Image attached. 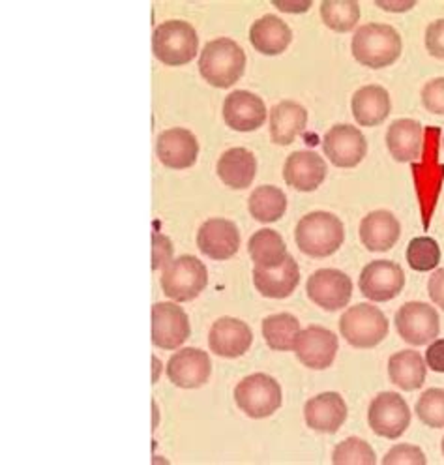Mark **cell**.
<instances>
[{"label":"cell","mask_w":444,"mask_h":465,"mask_svg":"<svg viewBox=\"0 0 444 465\" xmlns=\"http://www.w3.org/2000/svg\"><path fill=\"white\" fill-rule=\"evenodd\" d=\"M321 17L336 33H349L360 21V5L357 0H322Z\"/></svg>","instance_id":"d6a6232c"},{"label":"cell","mask_w":444,"mask_h":465,"mask_svg":"<svg viewBox=\"0 0 444 465\" xmlns=\"http://www.w3.org/2000/svg\"><path fill=\"white\" fill-rule=\"evenodd\" d=\"M417 415L429 428H444V391H426L417 403Z\"/></svg>","instance_id":"d590c367"},{"label":"cell","mask_w":444,"mask_h":465,"mask_svg":"<svg viewBox=\"0 0 444 465\" xmlns=\"http://www.w3.org/2000/svg\"><path fill=\"white\" fill-rule=\"evenodd\" d=\"M234 401L250 419H266L280 410L281 389L274 377L253 373L236 385Z\"/></svg>","instance_id":"52a82bcc"},{"label":"cell","mask_w":444,"mask_h":465,"mask_svg":"<svg viewBox=\"0 0 444 465\" xmlns=\"http://www.w3.org/2000/svg\"><path fill=\"white\" fill-rule=\"evenodd\" d=\"M299 319L291 313L269 315L262 322V336L266 345L274 351H294L296 340L301 334Z\"/></svg>","instance_id":"4dcf8cb0"},{"label":"cell","mask_w":444,"mask_h":465,"mask_svg":"<svg viewBox=\"0 0 444 465\" xmlns=\"http://www.w3.org/2000/svg\"><path fill=\"white\" fill-rule=\"evenodd\" d=\"M306 293L310 301L329 312L341 310L352 297V280L336 269H321L308 280Z\"/></svg>","instance_id":"8fae6325"},{"label":"cell","mask_w":444,"mask_h":465,"mask_svg":"<svg viewBox=\"0 0 444 465\" xmlns=\"http://www.w3.org/2000/svg\"><path fill=\"white\" fill-rule=\"evenodd\" d=\"M370 428L387 440H398L410 424V410L398 392H380L368 410Z\"/></svg>","instance_id":"ba28073f"},{"label":"cell","mask_w":444,"mask_h":465,"mask_svg":"<svg viewBox=\"0 0 444 465\" xmlns=\"http://www.w3.org/2000/svg\"><path fill=\"white\" fill-rule=\"evenodd\" d=\"M253 341L252 329L234 317H222L212 325L209 334L211 351L223 359H236L250 351Z\"/></svg>","instance_id":"e0dca14e"},{"label":"cell","mask_w":444,"mask_h":465,"mask_svg":"<svg viewBox=\"0 0 444 465\" xmlns=\"http://www.w3.org/2000/svg\"><path fill=\"white\" fill-rule=\"evenodd\" d=\"M401 36L390 25L368 23L354 33L350 51L362 66L380 70L392 66L401 54Z\"/></svg>","instance_id":"6da1fadb"},{"label":"cell","mask_w":444,"mask_h":465,"mask_svg":"<svg viewBox=\"0 0 444 465\" xmlns=\"http://www.w3.org/2000/svg\"><path fill=\"white\" fill-rule=\"evenodd\" d=\"M426 47L431 56L444 58V19H437L428 26Z\"/></svg>","instance_id":"ab89813d"},{"label":"cell","mask_w":444,"mask_h":465,"mask_svg":"<svg viewBox=\"0 0 444 465\" xmlns=\"http://www.w3.org/2000/svg\"><path fill=\"white\" fill-rule=\"evenodd\" d=\"M246 53L231 38H218L204 45L199 58V72L216 89H229L244 75Z\"/></svg>","instance_id":"7a4b0ae2"},{"label":"cell","mask_w":444,"mask_h":465,"mask_svg":"<svg viewBox=\"0 0 444 465\" xmlns=\"http://www.w3.org/2000/svg\"><path fill=\"white\" fill-rule=\"evenodd\" d=\"M440 449H442V456H444V438H442V443H440Z\"/></svg>","instance_id":"f6af8a7d"},{"label":"cell","mask_w":444,"mask_h":465,"mask_svg":"<svg viewBox=\"0 0 444 465\" xmlns=\"http://www.w3.org/2000/svg\"><path fill=\"white\" fill-rule=\"evenodd\" d=\"M426 454L414 445H398L389 450V454L382 458L384 465H426Z\"/></svg>","instance_id":"8d00e7d4"},{"label":"cell","mask_w":444,"mask_h":465,"mask_svg":"<svg viewBox=\"0 0 444 465\" xmlns=\"http://www.w3.org/2000/svg\"><path fill=\"white\" fill-rule=\"evenodd\" d=\"M294 239L302 253L315 259L331 257L341 248L345 229L341 220L331 213H310L296 225Z\"/></svg>","instance_id":"3957f363"},{"label":"cell","mask_w":444,"mask_h":465,"mask_svg":"<svg viewBox=\"0 0 444 465\" xmlns=\"http://www.w3.org/2000/svg\"><path fill=\"white\" fill-rule=\"evenodd\" d=\"M220 181L232 190H246L257 174V160L246 149L225 151L218 162Z\"/></svg>","instance_id":"4316f807"},{"label":"cell","mask_w":444,"mask_h":465,"mask_svg":"<svg viewBox=\"0 0 444 465\" xmlns=\"http://www.w3.org/2000/svg\"><path fill=\"white\" fill-rule=\"evenodd\" d=\"M428 364L424 357L412 349H405L390 357L389 361V375L390 381L401 391H419L426 381Z\"/></svg>","instance_id":"f1b7e54d"},{"label":"cell","mask_w":444,"mask_h":465,"mask_svg":"<svg viewBox=\"0 0 444 465\" xmlns=\"http://www.w3.org/2000/svg\"><path fill=\"white\" fill-rule=\"evenodd\" d=\"M338 336L319 325H311L301 331L294 345L299 361L311 370H327L332 366L338 353Z\"/></svg>","instance_id":"5bb4252c"},{"label":"cell","mask_w":444,"mask_h":465,"mask_svg":"<svg viewBox=\"0 0 444 465\" xmlns=\"http://www.w3.org/2000/svg\"><path fill=\"white\" fill-rule=\"evenodd\" d=\"M426 364L437 373H444V340L433 341L426 351Z\"/></svg>","instance_id":"60d3db41"},{"label":"cell","mask_w":444,"mask_h":465,"mask_svg":"<svg viewBox=\"0 0 444 465\" xmlns=\"http://www.w3.org/2000/svg\"><path fill=\"white\" fill-rule=\"evenodd\" d=\"M156 154L169 169H188L197 162L199 143L190 130L171 128L160 134Z\"/></svg>","instance_id":"ffe728a7"},{"label":"cell","mask_w":444,"mask_h":465,"mask_svg":"<svg viewBox=\"0 0 444 465\" xmlns=\"http://www.w3.org/2000/svg\"><path fill=\"white\" fill-rule=\"evenodd\" d=\"M409 267L417 272L435 271L440 263V248L431 237H419L407 246Z\"/></svg>","instance_id":"836d02e7"},{"label":"cell","mask_w":444,"mask_h":465,"mask_svg":"<svg viewBox=\"0 0 444 465\" xmlns=\"http://www.w3.org/2000/svg\"><path fill=\"white\" fill-rule=\"evenodd\" d=\"M199 250L214 261H227L241 248V232L225 218L206 220L197 232Z\"/></svg>","instance_id":"2e32d148"},{"label":"cell","mask_w":444,"mask_h":465,"mask_svg":"<svg viewBox=\"0 0 444 465\" xmlns=\"http://www.w3.org/2000/svg\"><path fill=\"white\" fill-rule=\"evenodd\" d=\"M301 282V271L294 257L287 255L283 263L274 269H253V283L259 293L266 299H287L292 295Z\"/></svg>","instance_id":"7402d4cb"},{"label":"cell","mask_w":444,"mask_h":465,"mask_svg":"<svg viewBox=\"0 0 444 465\" xmlns=\"http://www.w3.org/2000/svg\"><path fill=\"white\" fill-rule=\"evenodd\" d=\"M422 102L428 111L444 114V77L431 79L422 91Z\"/></svg>","instance_id":"74e56055"},{"label":"cell","mask_w":444,"mask_h":465,"mask_svg":"<svg viewBox=\"0 0 444 465\" xmlns=\"http://www.w3.org/2000/svg\"><path fill=\"white\" fill-rule=\"evenodd\" d=\"M248 252L255 267H262V269L280 267L285 261V257L289 255L281 235L274 229L257 231L248 242Z\"/></svg>","instance_id":"f546056e"},{"label":"cell","mask_w":444,"mask_h":465,"mask_svg":"<svg viewBox=\"0 0 444 465\" xmlns=\"http://www.w3.org/2000/svg\"><path fill=\"white\" fill-rule=\"evenodd\" d=\"M190 338V319L174 302H158L153 306V343L156 347L179 349Z\"/></svg>","instance_id":"4fadbf2b"},{"label":"cell","mask_w":444,"mask_h":465,"mask_svg":"<svg viewBox=\"0 0 444 465\" xmlns=\"http://www.w3.org/2000/svg\"><path fill=\"white\" fill-rule=\"evenodd\" d=\"M306 424L321 433H336L347 420V403L338 392H322L304 405Z\"/></svg>","instance_id":"44dd1931"},{"label":"cell","mask_w":444,"mask_h":465,"mask_svg":"<svg viewBox=\"0 0 444 465\" xmlns=\"http://www.w3.org/2000/svg\"><path fill=\"white\" fill-rule=\"evenodd\" d=\"M212 362L204 351L195 347L181 349L167 364L169 381L181 389H199L211 380Z\"/></svg>","instance_id":"9a60e30c"},{"label":"cell","mask_w":444,"mask_h":465,"mask_svg":"<svg viewBox=\"0 0 444 465\" xmlns=\"http://www.w3.org/2000/svg\"><path fill=\"white\" fill-rule=\"evenodd\" d=\"M401 235L398 218L389 211H373L360 223V241L370 252H389Z\"/></svg>","instance_id":"cb8c5ba5"},{"label":"cell","mask_w":444,"mask_h":465,"mask_svg":"<svg viewBox=\"0 0 444 465\" xmlns=\"http://www.w3.org/2000/svg\"><path fill=\"white\" fill-rule=\"evenodd\" d=\"M173 255V244L165 235L154 232L153 235V269L160 271L165 269L171 263Z\"/></svg>","instance_id":"f35d334b"},{"label":"cell","mask_w":444,"mask_h":465,"mask_svg":"<svg viewBox=\"0 0 444 465\" xmlns=\"http://www.w3.org/2000/svg\"><path fill=\"white\" fill-rule=\"evenodd\" d=\"M311 0H272V6L287 14H304L311 8Z\"/></svg>","instance_id":"7bdbcfd3"},{"label":"cell","mask_w":444,"mask_h":465,"mask_svg":"<svg viewBox=\"0 0 444 465\" xmlns=\"http://www.w3.org/2000/svg\"><path fill=\"white\" fill-rule=\"evenodd\" d=\"M324 154L336 167H357L368 153V141L364 134L350 124H338L331 128L322 139Z\"/></svg>","instance_id":"7c38bea8"},{"label":"cell","mask_w":444,"mask_h":465,"mask_svg":"<svg viewBox=\"0 0 444 465\" xmlns=\"http://www.w3.org/2000/svg\"><path fill=\"white\" fill-rule=\"evenodd\" d=\"M308 124V111L296 102L283 100L271 113V137L276 144L287 147Z\"/></svg>","instance_id":"484cf974"},{"label":"cell","mask_w":444,"mask_h":465,"mask_svg":"<svg viewBox=\"0 0 444 465\" xmlns=\"http://www.w3.org/2000/svg\"><path fill=\"white\" fill-rule=\"evenodd\" d=\"M332 461L334 465H375L377 456L364 440L349 438L336 447Z\"/></svg>","instance_id":"e575fe53"},{"label":"cell","mask_w":444,"mask_h":465,"mask_svg":"<svg viewBox=\"0 0 444 465\" xmlns=\"http://www.w3.org/2000/svg\"><path fill=\"white\" fill-rule=\"evenodd\" d=\"M199 49L195 28L181 19L165 21L154 28L153 51L165 66H184L193 61Z\"/></svg>","instance_id":"277c9868"},{"label":"cell","mask_w":444,"mask_h":465,"mask_svg":"<svg viewBox=\"0 0 444 465\" xmlns=\"http://www.w3.org/2000/svg\"><path fill=\"white\" fill-rule=\"evenodd\" d=\"M354 121L360 126H379L390 114V94L380 84H366L354 93L350 100Z\"/></svg>","instance_id":"603a6c76"},{"label":"cell","mask_w":444,"mask_h":465,"mask_svg":"<svg viewBox=\"0 0 444 465\" xmlns=\"http://www.w3.org/2000/svg\"><path fill=\"white\" fill-rule=\"evenodd\" d=\"M396 329L407 343L426 345L439 336V313L426 302H407L396 313Z\"/></svg>","instance_id":"30bf717a"},{"label":"cell","mask_w":444,"mask_h":465,"mask_svg":"<svg viewBox=\"0 0 444 465\" xmlns=\"http://www.w3.org/2000/svg\"><path fill=\"white\" fill-rule=\"evenodd\" d=\"M248 211L261 223H274L287 211V197L276 186H259L250 195Z\"/></svg>","instance_id":"1f68e13d"},{"label":"cell","mask_w":444,"mask_h":465,"mask_svg":"<svg viewBox=\"0 0 444 465\" xmlns=\"http://www.w3.org/2000/svg\"><path fill=\"white\" fill-rule=\"evenodd\" d=\"M375 5L387 12H407L417 5V0H375Z\"/></svg>","instance_id":"ee69618b"},{"label":"cell","mask_w":444,"mask_h":465,"mask_svg":"<svg viewBox=\"0 0 444 465\" xmlns=\"http://www.w3.org/2000/svg\"><path fill=\"white\" fill-rule=\"evenodd\" d=\"M424 130L419 121L400 119L387 132V147L398 162H414L422 153Z\"/></svg>","instance_id":"83f0119b"},{"label":"cell","mask_w":444,"mask_h":465,"mask_svg":"<svg viewBox=\"0 0 444 465\" xmlns=\"http://www.w3.org/2000/svg\"><path fill=\"white\" fill-rule=\"evenodd\" d=\"M359 285L368 301L389 302L403 291L405 272L394 261H371L364 267Z\"/></svg>","instance_id":"9c48e42d"},{"label":"cell","mask_w":444,"mask_h":465,"mask_svg":"<svg viewBox=\"0 0 444 465\" xmlns=\"http://www.w3.org/2000/svg\"><path fill=\"white\" fill-rule=\"evenodd\" d=\"M329 167L315 151H296L283 165V181L299 192L317 190L327 179Z\"/></svg>","instance_id":"ac0fdd59"},{"label":"cell","mask_w":444,"mask_h":465,"mask_svg":"<svg viewBox=\"0 0 444 465\" xmlns=\"http://www.w3.org/2000/svg\"><path fill=\"white\" fill-rule=\"evenodd\" d=\"M341 336L357 349H371L389 334V319L371 304H357L349 308L340 319Z\"/></svg>","instance_id":"8992f818"},{"label":"cell","mask_w":444,"mask_h":465,"mask_svg":"<svg viewBox=\"0 0 444 465\" xmlns=\"http://www.w3.org/2000/svg\"><path fill=\"white\" fill-rule=\"evenodd\" d=\"M209 282V272L201 259L183 255L173 259L162 272V289L174 302L195 301Z\"/></svg>","instance_id":"5b68a950"},{"label":"cell","mask_w":444,"mask_h":465,"mask_svg":"<svg viewBox=\"0 0 444 465\" xmlns=\"http://www.w3.org/2000/svg\"><path fill=\"white\" fill-rule=\"evenodd\" d=\"M428 293L429 299L444 310V269L435 271L428 282Z\"/></svg>","instance_id":"b9f144b4"},{"label":"cell","mask_w":444,"mask_h":465,"mask_svg":"<svg viewBox=\"0 0 444 465\" xmlns=\"http://www.w3.org/2000/svg\"><path fill=\"white\" fill-rule=\"evenodd\" d=\"M223 121L234 132H253L266 121V105L253 93L234 91L223 102Z\"/></svg>","instance_id":"d6986e66"},{"label":"cell","mask_w":444,"mask_h":465,"mask_svg":"<svg viewBox=\"0 0 444 465\" xmlns=\"http://www.w3.org/2000/svg\"><path fill=\"white\" fill-rule=\"evenodd\" d=\"M291 40L292 33L289 25L276 15H264L252 25L250 42L266 56L281 54L291 45Z\"/></svg>","instance_id":"d4e9b609"},{"label":"cell","mask_w":444,"mask_h":465,"mask_svg":"<svg viewBox=\"0 0 444 465\" xmlns=\"http://www.w3.org/2000/svg\"><path fill=\"white\" fill-rule=\"evenodd\" d=\"M442 147H444V135H442Z\"/></svg>","instance_id":"bcb514c9"}]
</instances>
